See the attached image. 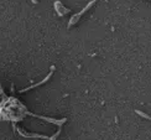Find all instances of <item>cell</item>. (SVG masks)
<instances>
[{"mask_svg": "<svg viewBox=\"0 0 151 140\" xmlns=\"http://www.w3.org/2000/svg\"><path fill=\"white\" fill-rule=\"evenodd\" d=\"M95 1H97V0H91V1H89L88 4H87V6H84V8L82 9V10H81V11L78 13V14H76V15H73V16H72V19L70 20V23H68V27H71L73 24H76V23H77V21H78V19H79V17H81L82 15H83V14H84L85 11H87V10H88L89 8H91V6H92L93 4H94Z\"/></svg>", "mask_w": 151, "mask_h": 140, "instance_id": "6da1fadb", "label": "cell"}, {"mask_svg": "<svg viewBox=\"0 0 151 140\" xmlns=\"http://www.w3.org/2000/svg\"><path fill=\"white\" fill-rule=\"evenodd\" d=\"M14 129H16L17 133L21 135V136H24V138H37V139H48L47 136H45V135H40V134H27V133H24L23 130H21L20 128H16L15 127V124H14Z\"/></svg>", "mask_w": 151, "mask_h": 140, "instance_id": "7a4b0ae2", "label": "cell"}, {"mask_svg": "<svg viewBox=\"0 0 151 140\" xmlns=\"http://www.w3.org/2000/svg\"><path fill=\"white\" fill-rule=\"evenodd\" d=\"M53 70H55V67H51V72H50L48 74H47V77H45L44 80H42L41 82H38V83H36V84H34V86H31V87H27V88H25V89H21V93H24V92H27V91H30V89H32V88H35V87H38V86H41V84H44L45 82H47L50 78H51V76H52V72H53Z\"/></svg>", "mask_w": 151, "mask_h": 140, "instance_id": "3957f363", "label": "cell"}, {"mask_svg": "<svg viewBox=\"0 0 151 140\" xmlns=\"http://www.w3.org/2000/svg\"><path fill=\"white\" fill-rule=\"evenodd\" d=\"M55 9H56V10L62 9V11H61V13H62L63 15H64V14H67V13H70V10H68L67 8H64V6H63L62 4H61L60 1H56V3H55Z\"/></svg>", "mask_w": 151, "mask_h": 140, "instance_id": "277c9868", "label": "cell"}, {"mask_svg": "<svg viewBox=\"0 0 151 140\" xmlns=\"http://www.w3.org/2000/svg\"><path fill=\"white\" fill-rule=\"evenodd\" d=\"M135 112H136V114H139L140 117H142V118H146V119H150V115H147L146 113L141 112V110H135Z\"/></svg>", "mask_w": 151, "mask_h": 140, "instance_id": "5b68a950", "label": "cell"}, {"mask_svg": "<svg viewBox=\"0 0 151 140\" xmlns=\"http://www.w3.org/2000/svg\"><path fill=\"white\" fill-rule=\"evenodd\" d=\"M60 133H61V129H60V130H57L56 134H53V135L51 136V138H48V140H56V138L60 135Z\"/></svg>", "mask_w": 151, "mask_h": 140, "instance_id": "8992f818", "label": "cell"}, {"mask_svg": "<svg viewBox=\"0 0 151 140\" xmlns=\"http://www.w3.org/2000/svg\"><path fill=\"white\" fill-rule=\"evenodd\" d=\"M32 3H34V4H37V0H31Z\"/></svg>", "mask_w": 151, "mask_h": 140, "instance_id": "52a82bcc", "label": "cell"}]
</instances>
